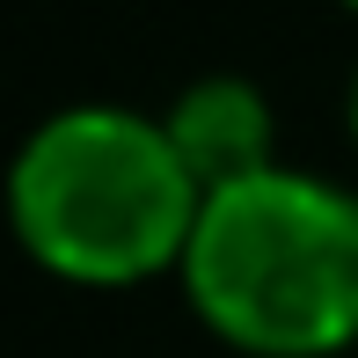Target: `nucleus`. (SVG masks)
<instances>
[{"instance_id":"1","label":"nucleus","mask_w":358,"mask_h":358,"mask_svg":"<svg viewBox=\"0 0 358 358\" xmlns=\"http://www.w3.org/2000/svg\"><path fill=\"white\" fill-rule=\"evenodd\" d=\"M205 183L169 124L117 103H73L15 146L8 220L37 271L88 292H124L183 271Z\"/></svg>"},{"instance_id":"2","label":"nucleus","mask_w":358,"mask_h":358,"mask_svg":"<svg viewBox=\"0 0 358 358\" xmlns=\"http://www.w3.org/2000/svg\"><path fill=\"white\" fill-rule=\"evenodd\" d=\"M176 278L241 358H344L358 344V190L285 161L205 190Z\"/></svg>"},{"instance_id":"3","label":"nucleus","mask_w":358,"mask_h":358,"mask_svg":"<svg viewBox=\"0 0 358 358\" xmlns=\"http://www.w3.org/2000/svg\"><path fill=\"white\" fill-rule=\"evenodd\" d=\"M161 124H169L176 154L190 161V176H198L205 190H227V183H241V176L278 169V117H271L264 88L241 80V73L190 80V88L161 110Z\"/></svg>"},{"instance_id":"4","label":"nucleus","mask_w":358,"mask_h":358,"mask_svg":"<svg viewBox=\"0 0 358 358\" xmlns=\"http://www.w3.org/2000/svg\"><path fill=\"white\" fill-rule=\"evenodd\" d=\"M351 139H358V73H351Z\"/></svg>"},{"instance_id":"5","label":"nucleus","mask_w":358,"mask_h":358,"mask_svg":"<svg viewBox=\"0 0 358 358\" xmlns=\"http://www.w3.org/2000/svg\"><path fill=\"white\" fill-rule=\"evenodd\" d=\"M344 8H351V15H358V0H344Z\"/></svg>"}]
</instances>
